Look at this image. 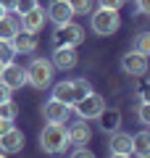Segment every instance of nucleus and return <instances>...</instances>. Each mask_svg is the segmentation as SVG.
Here are the masks:
<instances>
[{
	"mask_svg": "<svg viewBox=\"0 0 150 158\" xmlns=\"http://www.w3.org/2000/svg\"><path fill=\"white\" fill-rule=\"evenodd\" d=\"M40 148L50 156H58V153H66L69 148V135H66V124H53L48 121L45 129L40 132Z\"/></svg>",
	"mask_w": 150,
	"mask_h": 158,
	"instance_id": "obj_1",
	"label": "nucleus"
},
{
	"mask_svg": "<svg viewBox=\"0 0 150 158\" xmlns=\"http://www.w3.org/2000/svg\"><path fill=\"white\" fill-rule=\"evenodd\" d=\"M53 71L56 66L50 63V58H32L27 66V85H32L34 90H48L53 85Z\"/></svg>",
	"mask_w": 150,
	"mask_h": 158,
	"instance_id": "obj_2",
	"label": "nucleus"
},
{
	"mask_svg": "<svg viewBox=\"0 0 150 158\" xmlns=\"http://www.w3.org/2000/svg\"><path fill=\"white\" fill-rule=\"evenodd\" d=\"M90 29H92L98 37H111V34L119 32L121 27V16L119 11H111V8H98V11H90Z\"/></svg>",
	"mask_w": 150,
	"mask_h": 158,
	"instance_id": "obj_3",
	"label": "nucleus"
},
{
	"mask_svg": "<svg viewBox=\"0 0 150 158\" xmlns=\"http://www.w3.org/2000/svg\"><path fill=\"white\" fill-rule=\"evenodd\" d=\"M84 42V27L74 21H66V24H58L56 32H53V45H69V48H77Z\"/></svg>",
	"mask_w": 150,
	"mask_h": 158,
	"instance_id": "obj_4",
	"label": "nucleus"
},
{
	"mask_svg": "<svg viewBox=\"0 0 150 158\" xmlns=\"http://www.w3.org/2000/svg\"><path fill=\"white\" fill-rule=\"evenodd\" d=\"M71 108L77 111V116H79V118H84V121H95V118L103 113V108H106V100H103V98H100L98 92L92 90L90 95H84L82 100H77Z\"/></svg>",
	"mask_w": 150,
	"mask_h": 158,
	"instance_id": "obj_5",
	"label": "nucleus"
},
{
	"mask_svg": "<svg viewBox=\"0 0 150 158\" xmlns=\"http://www.w3.org/2000/svg\"><path fill=\"white\" fill-rule=\"evenodd\" d=\"M69 116H71V106L56 100V98H50V100L42 106V118H45V121H53V124H66Z\"/></svg>",
	"mask_w": 150,
	"mask_h": 158,
	"instance_id": "obj_6",
	"label": "nucleus"
},
{
	"mask_svg": "<svg viewBox=\"0 0 150 158\" xmlns=\"http://www.w3.org/2000/svg\"><path fill=\"white\" fill-rule=\"evenodd\" d=\"M108 153H111V156H116V158L132 156V135H129V132H121V129L111 132V140H108Z\"/></svg>",
	"mask_w": 150,
	"mask_h": 158,
	"instance_id": "obj_7",
	"label": "nucleus"
},
{
	"mask_svg": "<svg viewBox=\"0 0 150 158\" xmlns=\"http://www.w3.org/2000/svg\"><path fill=\"white\" fill-rule=\"evenodd\" d=\"M50 63L56 69H61V71H69V69H74L79 63V56H77V48H69V45H58L56 50H53V56H50Z\"/></svg>",
	"mask_w": 150,
	"mask_h": 158,
	"instance_id": "obj_8",
	"label": "nucleus"
},
{
	"mask_svg": "<svg viewBox=\"0 0 150 158\" xmlns=\"http://www.w3.org/2000/svg\"><path fill=\"white\" fill-rule=\"evenodd\" d=\"M121 69L129 77H145V74H148V56H142V53H137V50L127 53V56L121 58Z\"/></svg>",
	"mask_w": 150,
	"mask_h": 158,
	"instance_id": "obj_9",
	"label": "nucleus"
},
{
	"mask_svg": "<svg viewBox=\"0 0 150 158\" xmlns=\"http://www.w3.org/2000/svg\"><path fill=\"white\" fill-rule=\"evenodd\" d=\"M0 82H6L11 90H21L24 85H27V69L16 66V63H6L3 66V71H0Z\"/></svg>",
	"mask_w": 150,
	"mask_h": 158,
	"instance_id": "obj_10",
	"label": "nucleus"
},
{
	"mask_svg": "<svg viewBox=\"0 0 150 158\" xmlns=\"http://www.w3.org/2000/svg\"><path fill=\"white\" fill-rule=\"evenodd\" d=\"M45 8L42 6H37V8H32V11H27V13H21L19 16V27L24 29V32H32V34H37L40 29L45 27Z\"/></svg>",
	"mask_w": 150,
	"mask_h": 158,
	"instance_id": "obj_11",
	"label": "nucleus"
},
{
	"mask_svg": "<svg viewBox=\"0 0 150 158\" xmlns=\"http://www.w3.org/2000/svg\"><path fill=\"white\" fill-rule=\"evenodd\" d=\"M24 132L21 129H16V124L11 127L8 132H3L0 135V153H19V150H24Z\"/></svg>",
	"mask_w": 150,
	"mask_h": 158,
	"instance_id": "obj_12",
	"label": "nucleus"
},
{
	"mask_svg": "<svg viewBox=\"0 0 150 158\" xmlns=\"http://www.w3.org/2000/svg\"><path fill=\"white\" fill-rule=\"evenodd\" d=\"M45 16H48L50 21L58 27V24L71 21V19H74V11H71V6H69V0H50V6H48V11H45Z\"/></svg>",
	"mask_w": 150,
	"mask_h": 158,
	"instance_id": "obj_13",
	"label": "nucleus"
},
{
	"mask_svg": "<svg viewBox=\"0 0 150 158\" xmlns=\"http://www.w3.org/2000/svg\"><path fill=\"white\" fill-rule=\"evenodd\" d=\"M66 135H69V145H87V142L92 140V129H90V124L84 118L71 121V124L66 127Z\"/></svg>",
	"mask_w": 150,
	"mask_h": 158,
	"instance_id": "obj_14",
	"label": "nucleus"
},
{
	"mask_svg": "<svg viewBox=\"0 0 150 158\" xmlns=\"http://www.w3.org/2000/svg\"><path fill=\"white\" fill-rule=\"evenodd\" d=\"M11 45H13V50H16V56H19V53H24V56H32V53L37 50V37H34L32 32H24V29H19V32L11 37Z\"/></svg>",
	"mask_w": 150,
	"mask_h": 158,
	"instance_id": "obj_15",
	"label": "nucleus"
},
{
	"mask_svg": "<svg viewBox=\"0 0 150 158\" xmlns=\"http://www.w3.org/2000/svg\"><path fill=\"white\" fill-rule=\"evenodd\" d=\"M98 121H100V129L111 135V132L121 129V111H119V108H103V113L98 116Z\"/></svg>",
	"mask_w": 150,
	"mask_h": 158,
	"instance_id": "obj_16",
	"label": "nucleus"
},
{
	"mask_svg": "<svg viewBox=\"0 0 150 158\" xmlns=\"http://www.w3.org/2000/svg\"><path fill=\"white\" fill-rule=\"evenodd\" d=\"M132 156H140V158L150 156V132L148 129L132 135Z\"/></svg>",
	"mask_w": 150,
	"mask_h": 158,
	"instance_id": "obj_17",
	"label": "nucleus"
},
{
	"mask_svg": "<svg viewBox=\"0 0 150 158\" xmlns=\"http://www.w3.org/2000/svg\"><path fill=\"white\" fill-rule=\"evenodd\" d=\"M50 98H56V100L66 103V106H74V85H71V79H63L58 85H53V95Z\"/></svg>",
	"mask_w": 150,
	"mask_h": 158,
	"instance_id": "obj_18",
	"label": "nucleus"
},
{
	"mask_svg": "<svg viewBox=\"0 0 150 158\" xmlns=\"http://www.w3.org/2000/svg\"><path fill=\"white\" fill-rule=\"evenodd\" d=\"M19 29H21V27H19V19L16 16H8V13H6V16H0V40H11Z\"/></svg>",
	"mask_w": 150,
	"mask_h": 158,
	"instance_id": "obj_19",
	"label": "nucleus"
},
{
	"mask_svg": "<svg viewBox=\"0 0 150 158\" xmlns=\"http://www.w3.org/2000/svg\"><path fill=\"white\" fill-rule=\"evenodd\" d=\"M71 85H74V103L77 100H82L84 95H90L92 92V85H90V79H71Z\"/></svg>",
	"mask_w": 150,
	"mask_h": 158,
	"instance_id": "obj_20",
	"label": "nucleus"
},
{
	"mask_svg": "<svg viewBox=\"0 0 150 158\" xmlns=\"http://www.w3.org/2000/svg\"><path fill=\"white\" fill-rule=\"evenodd\" d=\"M13 58H16V50H13L11 40H0V63L6 66V63H11Z\"/></svg>",
	"mask_w": 150,
	"mask_h": 158,
	"instance_id": "obj_21",
	"label": "nucleus"
},
{
	"mask_svg": "<svg viewBox=\"0 0 150 158\" xmlns=\"http://www.w3.org/2000/svg\"><path fill=\"white\" fill-rule=\"evenodd\" d=\"M69 6H71V11H74V16H87L90 11H92V6H95V0H69Z\"/></svg>",
	"mask_w": 150,
	"mask_h": 158,
	"instance_id": "obj_22",
	"label": "nucleus"
},
{
	"mask_svg": "<svg viewBox=\"0 0 150 158\" xmlns=\"http://www.w3.org/2000/svg\"><path fill=\"white\" fill-rule=\"evenodd\" d=\"M134 50L142 56H150V32H140L134 37Z\"/></svg>",
	"mask_w": 150,
	"mask_h": 158,
	"instance_id": "obj_23",
	"label": "nucleus"
},
{
	"mask_svg": "<svg viewBox=\"0 0 150 158\" xmlns=\"http://www.w3.org/2000/svg\"><path fill=\"white\" fill-rule=\"evenodd\" d=\"M0 116L3 118H11V121H16V116H19V106L13 100H3L0 103Z\"/></svg>",
	"mask_w": 150,
	"mask_h": 158,
	"instance_id": "obj_24",
	"label": "nucleus"
},
{
	"mask_svg": "<svg viewBox=\"0 0 150 158\" xmlns=\"http://www.w3.org/2000/svg\"><path fill=\"white\" fill-rule=\"evenodd\" d=\"M137 118H140V124H142V127L150 124V103H148V100H140V106H137Z\"/></svg>",
	"mask_w": 150,
	"mask_h": 158,
	"instance_id": "obj_25",
	"label": "nucleus"
},
{
	"mask_svg": "<svg viewBox=\"0 0 150 158\" xmlns=\"http://www.w3.org/2000/svg\"><path fill=\"white\" fill-rule=\"evenodd\" d=\"M40 3L37 0H16V6H13V11H16V16H21V13L32 11V8H37Z\"/></svg>",
	"mask_w": 150,
	"mask_h": 158,
	"instance_id": "obj_26",
	"label": "nucleus"
},
{
	"mask_svg": "<svg viewBox=\"0 0 150 158\" xmlns=\"http://www.w3.org/2000/svg\"><path fill=\"white\" fill-rule=\"evenodd\" d=\"M98 3H100V8H111V11H121L127 0H98Z\"/></svg>",
	"mask_w": 150,
	"mask_h": 158,
	"instance_id": "obj_27",
	"label": "nucleus"
},
{
	"mask_svg": "<svg viewBox=\"0 0 150 158\" xmlns=\"http://www.w3.org/2000/svg\"><path fill=\"white\" fill-rule=\"evenodd\" d=\"M74 156H79V158H92V156H95V153H92V150H90V148H87V145H77V150H74Z\"/></svg>",
	"mask_w": 150,
	"mask_h": 158,
	"instance_id": "obj_28",
	"label": "nucleus"
},
{
	"mask_svg": "<svg viewBox=\"0 0 150 158\" xmlns=\"http://www.w3.org/2000/svg\"><path fill=\"white\" fill-rule=\"evenodd\" d=\"M11 95H13V90L6 85V82H0V103H3V100H11Z\"/></svg>",
	"mask_w": 150,
	"mask_h": 158,
	"instance_id": "obj_29",
	"label": "nucleus"
},
{
	"mask_svg": "<svg viewBox=\"0 0 150 158\" xmlns=\"http://www.w3.org/2000/svg\"><path fill=\"white\" fill-rule=\"evenodd\" d=\"M137 13L140 16H148L150 13V0H137Z\"/></svg>",
	"mask_w": 150,
	"mask_h": 158,
	"instance_id": "obj_30",
	"label": "nucleus"
},
{
	"mask_svg": "<svg viewBox=\"0 0 150 158\" xmlns=\"http://www.w3.org/2000/svg\"><path fill=\"white\" fill-rule=\"evenodd\" d=\"M11 127H13V121H11V118H3V116H0V135H3V132H8Z\"/></svg>",
	"mask_w": 150,
	"mask_h": 158,
	"instance_id": "obj_31",
	"label": "nucleus"
},
{
	"mask_svg": "<svg viewBox=\"0 0 150 158\" xmlns=\"http://www.w3.org/2000/svg\"><path fill=\"white\" fill-rule=\"evenodd\" d=\"M0 6L6 8V11H13V6H16V0H0Z\"/></svg>",
	"mask_w": 150,
	"mask_h": 158,
	"instance_id": "obj_32",
	"label": "nucleus"
},
{
	"mask_svg": "<svg viewBox=\"0 0 150 158\" xmlns=\"http://www.w3.org/2000/svg\"><path fill=\"white\" fill-rule=\"evenodd\" d=\"M6 13H8V11H6V8H3V6H0V16H6Z\"/></svg>",
	"mask_w": 150,
	"mask_h": 158,
	"instance_id": "obj_33",
	"label": "nucleus"
},
{
	"mask_svg": "<svg viewBox=\"0 0 150 158\" xmlns=\"http://www.w3.org/2000/svg\"><path fill=\"white\" fill-rule=\"evenodd\" d=\"M0 71H3V63H0Z\"/></svg>",
	"mask_w": 150,
	"mask_h": 158,
	"instance_id": "obj_34",
	"label": "nucleus"
}]
</instances>
